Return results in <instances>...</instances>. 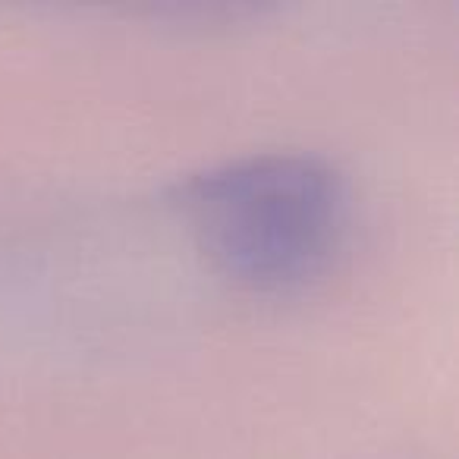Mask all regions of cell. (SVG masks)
Masks as SVG:
<instances>
[{"mask_svg":"<svg viewBox=\"0 0 459 459\" xmlns=\"http://www.w3.org/2000/svg\"><path fill=\"white\" fill-rule=\"evenodd\" d=\"M167 208L198 255L252 293L318 283L352 233V186L312 152H255L186 173Z\"/></svg>","mask_w":459,"mask_h":459,"instance_id":"6da1fadb","label":"cell"}]
</instances>
